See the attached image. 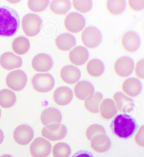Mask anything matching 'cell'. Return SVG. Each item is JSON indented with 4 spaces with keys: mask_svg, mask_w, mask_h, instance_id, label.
I'll list each match as a JSON object with an SVG mask.
<instances>
[{
    "mask_svg": "<svg viewBox=\"0 0 144 157\" xmlns=\"http://www.w3.org/2000/svg\"><path fill=\"white\" fill-rule=\"evenodd\" d=\"M137 122L129 115H117L112 121L110 125L112 132L120 139H129L132 137L137 129Z\"/></svg>",
    "mask_w": 144,
    "mask_h": 157,
    "instance_id": "obj_1",
    "label": "cell"
},
{
    "mask_svg": "<svg viewBox=\"0 0 144 157\" xmlns=\"http://www.w3.org/2000/svg\"><path fill=\"white\" fill-rule=\"evenodd\" d=\"M20 25L19 16L15 10L9 6H0V36H13L18 30Z\"/></svg>",
    "mask_w": 144,
    "mask_h": 157,
    "instance_id": "obj_2",
    "label": "cell"
},
{
    "mask_svg": "<svg viewBox=\"0 0 144 157\" xmlns=\"http://www.w3.org/2000/svg\"><path fill=\"white\" fill-rule=\"evenodd\" d=\"M42 22V20L38 15L29 13L22 19V29L27 36L34 37L40 32Z\"/></svg>",
    "mask_w": 144,
    "mask_h": 157,
    "instance_id": "obj_3",
    "label": "cell"
},
{
    "mask_svg": "<svg viewBox=\"0 0 144 157\" xmlns=\"http://www.w3.org/2000/svg\"><path fill=\"white\" fill-rule=\"evenodd\" d=\"M34 89L41 93L51 91L55 85L54 78L49 73H38L33 77L31 81Z\"/></svg>",
    "mask_w": 144,
    "mask_h": 157,
    "instance_id": "obj_4",
    "label": "cell"
},
{
    "mask_svg": "<svg viewBox=\"0 0 144 157\" xmlns=\"http://www.w3.org/2000/svg\"><path fill=\"white\" fill-rule=\"evenodd\" d=\"M41 133L45 139L50 141H58L62 140L66 136L67 129L62 124H52L43 128Z\"/></svg>",
    "mask_w": 144,
    "mask_h": 157,
    "instance_id": "obj_5",
    "label": "cell"
},
{
    "mask_svg": "<svg viewBox=\"0 0 144 157\" xmlns=\"http://www.w3.org/2000/svg\"><path fill=\"white\" fill-rule=\"evenodd\" d=\"M27 77L26 74L21 70L11 71L5 79L8 87L14 91H20L23 89L27 83Z\"/></svg>",
    "mask_w": 144,
    "mask_h": 157,
    "instance_id": "obj_6",
    "label": "cell"
},
{
    "mask_svg": "<svg viewBox=\"0 0 144 157\" xmlns=\"http://www.w3.org/2000/svg\"><path fill=\"white\" fill-rule=\"evenodd\" d=\"M52 150L51 143L42 137L35 139L30 147V151L33 157H48L51 153Z\"/></svg>",
    "mask_w": 144,
    "mask_h": 157,
    "instance_id": "obj_7",
    "label": "cell"
},
{
    "mask_svg": "<svg viewBox=\"0 0 144 157\" xmlns=\"http://www.w3.org/2000/svg\"><path fill=\"white\" fill-rule=\"evenodd\" d=\"M81 38L85 46L88 48L98 47L102 40V35L99 30L93 26L86 28L82 32Z\"/></svg>",
    "mask_w": 144,
    "mask_h": 157,
    "instance_id": "obj_8",
    "label": "cell"
},
{
    "mask_svg": "<svg viewBox=\"0 0 144 157\" xmlns=\"http://www.w3.org/2000/svg\"><path fill=\"white\" fill-rule=\"evenodd\" d=\"M66 29L71 33L81 32L85 25V20L80 13L72 12L68 14L64 20Z\"/></svg>",
    "mask_w": 144,
    "mask_h": 157,
    "instance_id": "obj_9",
    "label": "cell"
},
{
    "mask_svg": "<svg viewBox=\"0 0 144 157\" xmlns=\"http://www.w3.org/2000/svg\"><path fill=\"white\" fill-rule=\"evenodd\" d=\"M34 136V130L31 126L26 124L17 126L13 133V138L16 143L20 145L29 144Z\"/></svg>",
    "mask_w": 144,
    "mask_h": 157,
    "instance_id": "obj_10",
    "label": "cell"
},
{
    "mask_svg": "<svg viewBox=\"0 0 144 157\" xmlns=\"http://www.w3.org/2000/svg\"><path fill=\"white\" fill-rule=\"evenodd\" d=\"M135 63L129 57H122L116 61L114 65L115 73L118 76L122 77H128L133 71Z\"/></svg>",
    "mask_w": 144,
    "mask_h": 157,
    "instance_id": "obj_11",
    "label": "cell"
},
{
    "mask_svg": "<svg viewBox=\"0 0 144 157\" xmlns=\"http://www.w3.org/2000/svg\"><path fill=\"white\" fill-rule=\"evenodd\" d=\"M53 60L49 55L45 53H40L36 55L32 61V66L36 71L46 72L51 69Z\"/></svg>",
    "mask_w": 144,
    "mask_h": 157,
    "instance_id": "obj_12",
    "label": "cell"
},
{
    "mask_svg": "<svg viewBox=\"0 0 144 157\" xmlns=\"http://www.w3.org/2000/svg\"><path fill=\"white\" fill-rule=\"evenodd\" d=\"M113 99L117 110L124 114L130 113L135 108L133 100L121 92L114 94Z\"/></svg>",
    "mask_w": 144,
    "mask_h": 157,
    "instance_id": "obj_13",
    "label": "cell"
},
{
    "mask_svg": "<svg viewBox=\"0 0 144 157\" xmlns=\"http://www.w3.org/2000/svg\"><path fill=\"white\" fill-rule=\"evenodd\" d=\"M23 64L22 58L11 52L2 54L0 57V65L7 70H12L20 68Z\"/></svg>",
    "mask_w": 144,
    "mask_h": 157,
    "instance_id": "obj_14",
    "label": "cell"
},
{
    "mask_svg": "<svg viewBox=\"0 0 144 157\" xmlns=\"http://www.w3.org/2000/svg\"><path fill=\"white\" fill-rule=\"evenodd\" d=\"M90 141L92 149L99 153L107 152L111 146L110 139L105 134L97 135L93 137Z\"/></svg>",
    "mask_w": 144,
    "mask_h": 157,
    "instance_id": "obj_15",
    "label": "cell"
},
{
    "mask_svg": "<svg viewBox=\"0 0 144 157\" xmlns=\"http://www.w3.org/2000/svg\"><path fill=\"white\" fill-rule=\"evenodd\" d=\"M73 96V92L71 88L67 86H60L55 90L53 99L57 105L66 106L71 102Z\"/></svg>",
    "mask_w": 144,
    "mask_h": 157,
    "instance_id": "obj_16",
    "label": "cell"
},
{
    "mask_svg": "<svg viewBox=\"0 0 144 157\" xmlns=\"http://www.w3.org/2000/svg\"><path fill=\"white\" fill-rule=\"evenodd\" d=\"M40 119L42 124L45 126L52 124L61 123L62 114L57 108L50 107L46 108L42 112Z\"/></svg>",
    "mask_w": 144,
    "mask_h": 157,
    "instance_id": "obj_17",
    "label": "cell"
},
{
    "mask_svg": "<svg viewBox=\"0 0 144 157\" xmlns=\"http://www.w3.org/2000/svg\"><path fill=\"white\" fill-rule=\"evenodd\" d=\"M89 57V53L86 48L79 46L71 50L69 54V59L74 65L82 66L87 61Z\"/></svg>",
    "mask_w": 144,
    "mask_h": 157,
    "instance_id": "obj_18",
    "label": "cell"
},
{
    "mask_svg": "<svg viewBox=\"0 0 144 157\" xmlns=\"http://www.w3.org/2000/svg\"><path fill=\"white\" fill-rule=\"evenodd\" d=\"M81 75L80 69L72 65L64 66L61 69L60 72L61 79L65 82L70 85L77 82L80 80Z\"/></svg>",
    "mask_w": 144,
    "mask_h": 157,
    "instance_id": "obj_19",
    "label": "cell"
},
{
    "mask_svg": "<svg viewBox=\"0 0 144 157\" xmlns=\"http://www.w3.org/2000/svg\"><path fill=\"white\" fill-rule=\"evenodd\" d=\"M121 42L124 49L131 53L136 52L140 44L139 36L133 31H129L125 33L122 38Z\"/></svg>",
    "mask_w": 144,
    "mask_h": 157,
    "instance_id": "obj_20",
    "label": "cell"
},
{
    "mask_svg": "<svg viewBox=\"0 0 144 157\" xmlns=\"http://www.w3.org/2000/svg\"><path fill=\"white\" fill-rule=\"evenodd\" d=\"M95 89L93 84L88 81L79 82L75 86L74 94L78 99L85 100L94 93Z\"/></svg>",
    "mask_w": 144,
    "mask_h": 157,
    "instance_id": "obj_21",
    "label": "cell"
},
{
    "mask_svg": "<svg viewBox=\"0 0 144 157\" xmlns=\"http://www.w3.org/2000/svg\"><path fill=\"white\" fill-rule=\"evenodd\" d=\"M122 88L124 93L129 97H137L142 91L141 82L137 78H129L126 79L122 85Z\"/></svg>",
    "mask_w": 144,
    "mask_h": 157,
    "instance_id": "obj_22",
    "label": "cell"
},
{
    "mask_svg": "<svg viewBox=\"0 0 144 157\" xmlns=\"http://www.w3.org/2000/svg\"><path fill=\"white\" fill-rule=\"evenodd\" d=\"M99 110L101 116L106 119H112L117 114L118 111L115 101L110 99L102 100Z\"/></svg>",
    "mask_w": 144,
    "mask_h": 157,
    "instance_id": "obj_23",
    "label": "cell"
},
{
    "mask_svg": "<svg viewBox=\"0 0 144 157\" xmlns=\"http://www.w3.org/2000/svg\"><path fill=\"white\" fill-rule=\"evenodd\" d=\"M56 45L60 50L67 51L76 45V40L74 36L70 33L60 34L56 38Z\"/></svg>",
    "mask_w": 144,
    "mask_h": 157,
    "instance_id": "obj_24",
    "label": "cell"
},
{
    "mask_svg": "<svg viewBox=\"0 0 144 157\" xmlns=\"http://www.w3.org/2000/svg\"><path fill=\"white\" fill-rule=\"evenodd\" d=\"M103 98V95L100 92L94 93L85 100V107L86 110L91 113H98L99 112V106Z\"/></svg>",
    "mask_w": 144,
    "mask_h": 157,
    "instance_id": "obj_25",
    "label": "cell"
},
{
    "mask_svg": "<svg viewBox=\"0 0 144 157\" xmlns=\"http://www.w3.org/2000/svg\"><path fill=\"white\" fill-rule=\"evenodd\" d=\"M16 100V96L14 92L7 89L0 90V106L2 108H11L15 104Z\"/></svg>",
    "mask_w": 144,
    "mask_h": 157,
    "instance_id": "obj_26",
    "label": "cell"
},
{
    "mask_svg": "<svg viewBox=\"0 0 144 157\" xmlns=\"http://www.w3.org/2000/svg\"><path fill=\"white\" fill-rule=\"evenodd\" d=\"M30 43L26 37H19L15 38L12 44V48L16 55H25L29 51Z\"/></svg>",
    "mask_w": 144,
    "mask_h": 157,
    "instance_id": "obj_27",
    "label": "cell"
},
{
    "mask_svg": "<svg viewBox=\"0 0 144 157\" xmlns=\"http://www.w3.org/2000/svg\"><path fill=\"white\" fill-rule=\"evenodd\" d=\"M86 69L88 73L91 77H99L104 73V64L100 59H93L88 62Z\"/></svg>",
    "mask_w": 144,
    "mask_h": 157,
    "instance_id": "obj_28",
    "label": "cell"
},
{
    "mask_svg": "<svg viewBox=\"0 0 144 157\" xmlns=\"http://www.w3.org/2000/svg\"><path fill=\"white\" fill-rule=\"evenodd\" d=\"M71 7L70 1H52L50 4L52 12L57 15H65Z\"/></svg>",
    "mask_w": 144,
    "mask_h": 157,
    "instance_id": "obj_29",
    "label": "cell"
},
{
    "mask_svg": "<svg viewBox=\"0 0 144 157\" xmlns=\"http://www.w3.org/2000/svg\"><path fill=\"white\" fill-rule=\"evenodd\" d=\"M71 153L70 146L66 143H58L52 148V153L54 157H69Z\"/></svg>",
    "mask_w": 144,
    "mask_h": 157,
    "instance_id": "obj_30",
    "label": "cell"
},
{
    "mask_svg": "<svg viewBox=\"0 0 144 157\" xmlns=\"http://www.w3.org/2000/svg\"><path fill=\"white\" fill-rule=\"evenodd\" d=\"M126 4L124 1H107L106 6L108 11L113 15H119L124 12Z\"/></svg>",
    "mask_w": 144,
    "mask_h": 157,
    "instance_id": "obj_31",
    "label": "cell"
},
{
    "mask_svg": "<svg viewBox=\"0 0 144 157\" xmlns=\"http://www.w3.org/2000/svg\"><path fill=\"white\" fill-rule=\"evenodd\" d=\"M49 1H28L27 6L34 13H40L48 7Z\"/></svg>",
    "mask_w": 144,
    "mask_h": 157,
    "instance_id": "obj_32",
    "label": "cell"
},
{
    "mask_svg": "<svg viewBox=\"0 0 144 157\" xmlns=\"http://www.w3.org/2000/svg\"><path fill=\"white\" fill-rule=\"evenodd\" d=\"M100 134H106L104 127L98 124H93L89 126L85 132L86 136L89 140H91L94 136Z\"/></svg>",
    "mask_w": 144,
    "mask_h": 157,
    "instance_id": "obj_33",
    "label": "cell"
},
{
    "mask_svg": "<svg viewBox=\"0 0 144 157\" xmlns=\"http://www.w3.org/2000/svg\"><path fill=\"white\" fill-rule=\"evenodd\" d=\"M72 4L75 9L82 13L89 12L93 6L92 1H73Z\"/></svg>",
    "mask_w": 144,
    "mask_h": 157,
    "instance_id": "obj_34",
    "label": "cell"
},
{
    "mask_svg": "<svg viewBox=\"0 0 144 157\" xmlns=\"http://www.w3.org/2000/svg\"><path fill=\"white\" fill-rule=\"evenodd\" d=\"M144 126L143 125L141 126L135 136V142L139 146H144Z\"/></svg>",
    "mask_w": 144,
    "mask_h": 157,
    "instance_id": "obj_35",
    "label": "cell"
},
{
    "mask_svg": "<svg viewBox=\"0 0 144 157\" xmlns=\"http://www.w3.org/2000/svg\"><path fill=\"white\" fill-rule=\"evenodd\" d=\"M128 5L133 11H140L143 10L144 1H128Z\"/></svg>",
    "mask_w": 144,
    "mask_h": 157,
    "instance_id": "obj_36",
    "label": "cell"
},
{
    "mask_svg": "<svg viewBox=\"0 0 144 157\" xmlns=\"http://www.w3.org/2000/svg\"><path fill=\"white\" fill-rule=\"evenodd\" d=\"M135 72L136 76L139 78H144V59H140L136 64Z\"/></svg>",
    "mask_w": 144,
    "mask_h": 157,
    "instance_id": "obj_37",
    "label": "cell"
},
{
    "mask_svg": "<svg viewBox=\"0 0 144 157\" xmlns=\"http://www.w3.org/2000/svg\"><path fill=\"white\" fill-rule=\"evenodd\" d=\"M71 157H94L91 152L86 150H80L76 152Z\"/></svg>",
    "mask_w": 144,
    "mask_h": 157,
    "instance_id": "obj_38",
    "label": "cell"
},
{
    "mask_svg": "<svg viewBox=\"0 0 144 157\" xmlns=\"http://www.w3.org/2000/svg\"><path fill=\"white\" fill-rule=\"evenodd\" d=\"M4 132L2 130L0 129V144H2V142L4 141Z\"/></svg>",
    "mask_w": 144,
    "mask_h": 157,
    "instance_id": "obj_39",
    "label": "cell"
},
{
    "mask_svg": "<svg viewBox=\"0 0 144 157\" xmlns=\"http://www.w3.org/2000/svg\"><path fill=\"white\" fill-rule=\"evenodd\" d=\"M0 157H13V156L9 154H4L1 156Z\"/></svg>",
    "mask_w": 144,
    "mask_h": 157,
    "instance_id": "obj_40",
    "label": "cell"
},
{
    "mask_svg": "<svg viewBox=\"0 0 144 157\" xmlns=\"http://www.w3.org/2000/svg\"><path fill=\"white\" fill-rule=\"evenodd\" d=\"M8 2H10L11 3H13V4H15V3H18L20 2V1H8Z\"/></svg>",
    "mask_w": 144,
    "mask_h": 157,
    "instance_id": "obj_41",
    "label": "cell"
},
{
    "mask_svg": "<svg viewBox=\"0 0 144 157\" xmlns=\"http://www.w3.org/2000/svg\"><path fill=\"white\" fill-rule=\"evenodd\" d=\"M1 116H2V111H1V108H0V118H1Z\"/></svg>",
    "mask_w": 144,
    "mask_h": 157,
    "instance_id": "obj_42",
    "label": "cell"
}]
</instances>
